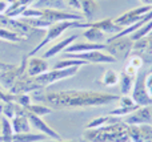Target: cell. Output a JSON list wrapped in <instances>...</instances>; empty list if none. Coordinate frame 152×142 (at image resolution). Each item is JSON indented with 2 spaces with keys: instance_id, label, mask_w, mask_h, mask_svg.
Returning a JSON list of instances; mask_svg holds the SVG:
<instances>
[{
  "instance_id": "1",
  "label": "cell",
  "mask_w": 152,
  "mask_h": 142,
  "mask_svg": "<svg viewBox=\"0 0 152 142\" xmlns=\"http://www.w3.org/2000/svg\"><path fill=\"white\" fill-rule=\"evenodd\" d=\"M42 90V89H40ZM40 90L32 93L36 102H43L55 110H67V109H84L105 106L120 98V96L96 90H61V92L42 93Z\"/></svg>"
},
{
  "instance_id": "2",
  "label": "cell",
  "mask_w": 152,
  "mask_h": 142,
  "mask_svg": "<svg viewBox=\"0 0 152 142\" xmlns=\"http://www.w3.org/2000/svg\"><path fill=\"white\" fill-rule=\"evenodd\" d=\"M127 130L128 125L124 121H119L96 129H86L83 140L86 142H131Z\"/></svg>"
},
{
  "instance_id": "3",
  "label": "cell",
  "mask_w": 152,
  "mask_h": 142,
  "mask_svg": "<svg viewBox=\"0 0 152 142\" xmlns=\"http://www.w3.org/2000/svg\"><path fill=\"white\" fill-rule=\"evenodd\" d=\"M74 28H80V29H87L88 28V21H60V23H55L51 27H48L45 31V36L42 39V41L27 55V57H32L39 52L42 48H44L48 43L53 41V40L59 39L67 29H74Z\"/></svg>"
},
{
  "instance_id": "4",
  "label": "cell",
  "mask_w": 152,
  "mask_h": 142,
  "mask_svg": "<svg viewBox=\"0 0 152 142\" xmlns=\"http://www.w3.org/2000/svg\"><path fill=\"white\" fill-rule=\"evenodd\" d=\"M105 44H107L105 47L107 53L116 58V61L127 60L132 53V47H134V41L129 36H123L119 39H107Z\"/></svg>"
},
{
  "instance_id": "5",
  "label": "cell",
  "mask_w": 152,
  "mask_h": 142,
  "mask_svg": "<svg viewBox=\"0 0 152 142\" xmlns=\"http://www.w3.org/2000/svg\"><path fill=\"white\" fill-rule=\"evenodd\" d=\"M145 76H147V72L140 69V71L137 72L136 77H135L134 88H132V90H131L132 100L139 106H151L152 105V97L150 96V93H148L147 85H145Z\"/></svg>"
},
{
  "instance_id": "6",
  "label": "cell",
  "mask_w": 152,
  "mask_h": 142,
  "mask_svg": "<svg viewBox=\"0 0 152 142\" xmlns=\"http://www.w3.org/2000/svg\"><path fill=\"white\" fill-rule=\"evenodd\" d=\"M77 72H79V66H71V68H64V69H52V71H47L45 73L35 77V80L43 88H45L48 85H52L58 81H61V80L69 79V77L75 76Z\"/></svg>"
},
{
  "instance_id": "7",
  "label": "cell",
  "mask_w": 152,
  "mask_h": 142,
  "mask_svg": "<svg viewBox=\"0 0 152 142\" xmlns=\"http://www.w3.org/2000/svg\"><path fill=\"white\" fill-rule=\"evenodd\" d=\"M27 61H28V57H27V56H23V58H21L19 65H13L12 68L7 69V71L0 72V85H1V88L5 90V92H8V90L13 86L16 80L26 73Z\"/></svg>"
},
{
  "instance_id": "8",
  "label": "cell",
  "mask_w": 152,
  "mask_h": 142,
  "mask_svg": "<svg viewBox=\"0 0 152 142\" xmlns=\"http://www.w3.org/2000/svg\"><path fill=\"white\" fill-rule=\"evenodd\" d=\"M64 58H77V60H83L88 64H111V63H118L116 58H113L107 52H102V50H89V52L83 53H63Z\"/></svg>"
},
{
  "instance_id": "9",
  "label": "cell",
  "mask_w": 152,
  "mask_h": 142,
  "mask_svg": "<svg viewBox=\"0 0 152 142\" xmlns=\"http://www.w3.org/2000/svg\"><path fill=\"white\" fill-rule=\"evenodd\" d=\"M152 9V5H140L137 8H134V9H129L127 12H124L123 15L118 16L116 19H113L115 24H118L121 28H126V27H129L132 24L137 23V21L143 20L144 16L147 15L148 12Z\"/></svg>"
},
{
  "instance_id": "10",
  "label": "cell",
  "mask_w": 152,
  "mask_h": 142,
  "mask_svg": "<svg viewBox=\"0 0 152 142\" xmlns=\"http://www.w3.org/2000/svg\"><path fill=\"white\" fill-rule=\"evenodd\" d=\"M40 89H43V86L35 80V77H29L24 73L23 76H20L16 80L13 86L8 92L13 96H18V94H24V93H27V94L28 93H34Z\"/></svg>"
},
{
  "instance_id": "11",
  "label": "cell",
  "mask_w": 152,
  "mask_h": 142,
  "mask_svg": "<svg viewBox=\"0 0 152 142\" xmlns=\"http://www.w3.org/2000/svg\"><path fill=\"white\" fill-rule=\"evenodd\" d=\"M127 125H152V109L151 106H139L135 112L126 116L123 120Z\"/></svg>"
},
{
  "instance_id": "12",
  "label": "cell",
  "mask_w": 152,
  "mask_h": 142,
  "mask_svg": "<svg viewBox=\"0 0 152 142\" xmlns=\"http://www.w3.org/2000/svg\"><path fill=\"white\" fill-rule=\"evenodd\" d=\"M26 116H27V118H28L29 124H31L35 129L39 130L42 134H45L48 138H52V140H55V141L60 140V134H59L56 130H53L52 128H51L50 125H48L47 122L42 118V117L36 116V114L29 113L27 109H26Z\"/></svg>"
},
{
  "instance_id": "13",
  "label": "cell",
  "mask_w": 152,
  "mask_h": 142,
  "mask_svg": "<svg viewBox=\"0 0 152 142\" xmlns=\"http://www.w3.org/2000/svg\"><path fill=\"white\" fill-rule=\"evenodd\" d=\"M48 71V63L43 57H28L26 74L29 77H37Z\"/></svg>"
},
{
  "instance_id": "14",
  "label": "cell",
  "mask_w": 152,
  "mask_h": 142,
  "mask_svg": "<svg viewBox=\"0 0 152 142\" xmlns=\"http://www.w3.org/2000/svg\"><path fill=\"white\" fill-rule=\"evenodd\" d=\"M10 7H8L5 16L12 19H19L21 17L23 12L27 9L28 7H31L36 0H7Z\"/></svg>"
},
{
  "instance_id": "15",
  "label": "cell",
  "mask_w": 152,
  "mask_h": 142,
  "mask_svg": "<svg viewBox=\"0 0 152 142\" xmlns=\"http://www.w3.org/2000/svg\"><path fill=\"white\" fill-rule=\"evenodd\" d=\"M88 28H97L100 31H103L104 33H111L113 35L119 33L121 31V27H119L118 24H115L113 19H103V20H97V21H88Z\"/></svg>"
},
{
  "instance_id": "16",
  "label": "cell",
  "mask_w": 152,
  "mask_h": 142,
  "mask_svg": "<svg viewBox=\"0 0 152 142\" xmlns=\"http://www.w3.org/2000/svg\"><path fill=\"white\" fill-rule=\"evenodd\" d=\"M107 44H99V43H74L66 48L63 53H83L89 50H105Z\"/></svg>"
},
{
  "instance_id": "17",
  "label": "cell",
  "mask_w": 152,
  "mask_h": 142,
  "mask_svg": "<svg viewBox=\"0 0 152 142\" xmlns=\"http://www.w3.org/2000/svg\"><path fill=\"white\" fill-rule=\"evenodd\" d=\"M79 37V35H71L69 37H66V39L60 40L59 43H56L53 47H51L50 49H47L44 52V55H43V58H51V57H55L56 55H59V53L64 52L66 50L67 47H69L71 44H74V43L76 41V39Z\"/></svg>"
},
{
  "instance_id": "18",
  "label": "cell",
  "mask_w": 152,
  "mask_h": 142,
  "mask_svg": "<svg viewBox=\"0 0 152 142\" xmlns=\"http://www.w3.org/2000/svg\"><path fill=\"white\" fill-rule=\"evenodd\" d=\"M11 125H12L13 134L27 133V132H29V129H31V124H29L26 113L20 114V116H15L12 120H11Z\"/></svg>"
},
{
  "instance_id": "19",
  "label": "cell",
  "mask_w": 152,
  "mask_h": 142,
  "mask_svg": "<svg viewBox=\"0 0 152 142\" xmlns=\"http://www.w3.org/2000/svg\"><path fill=\"white\" fill-rule=\"evenodd\" d=\"M34 8L37 9H58V11H66L67 5L64 0H36L32 4Z\"/></svg>"
},
{
  "instance_id": "20",
  "label": "cell",
  "mask_w": 152,
  "mask_h": 142,
  "mask_svg": "<svg viewBox=\"0 0 152 142\" xmlns=\"http://www.w3.org/2000/svg\"><path fill=\"white\" fill-rule=\"evenodd\" d=\"M119 121H123V118L120 117H115V116H100V117H96L94 118L92 121H89L88 124L86 125V129H96V128H100V126H105V125H111V124H116Z\"/></svg>"
},
{
  "instance_id": "21",
  "label": "cell",
  "mask_w": 152,
  "mask_h": 142,
  "mask_svg": "<svg viewBox=\"0 0 152 142\" xmlns=\"http://www.w3.org/2000/svg\"><path fill=\"white\" fill-rule=\"evenodd\" d=\"M48 137L45 134L42 133H20V134H13L12 136V142H42V141H47Z\"/></svg>"
},
{
  "instance_id": "22",
  "label": "cell",
  "mask_w": 152,
  "mask_h": 142,
  "mask_svg": "<svg viewBox=\"0 0 152 142\" xmlns=\"http://www.w3.org/2000/svg\"><path fill=\"white\" fill-rule=\"evenodd\" d=\"M0 142H12V125H11V120L5 118L4 116H0Z\"/></svg>"
},
{
  "instance_id": "23",
  "label": "cell",
  "mask_w": 152,
  "mask_h": 142,
  "mask_svg": "<svg viewBox=\"0 0 152 142\" xmlns=\"http://www.w3.org/2000/svg\"><path fill=\"white\" fill-rule=\"evenodd\" d=\"M80 1V9L83 12L84 20L91 21V19L94 17L95 12L97 9V4L95 0H79Z\"/></svg>"
},
{
  "instance_id": "24",
  "label": "cell",
  "mask_w": 152,
  "mask_h": 142,
  "mask_svg": "<svg viewBox=\"0 0 152 142\" xmlns=\"http://www.w3.org/2000/svg\"><path fill=\"white\" fill-rule=\"evenodd\" d=\"M134 82L135 77L127 74L124 71L119 74V85H120V92L123 93V96H128L131 93L132 88H134Z\"/></svg>"
},
{
  "instance_id": "25",
  "label": "cell",
  "mask_w": 152,
  "mask_h": 142,
  "mask_svg": "<svg viewBox=\"0 0 152 142\" xmlns=\"http://www.w3.org/2000/svg\"><path fill=\"white\" fill-rule=\"evenodd\" d=\"M83 37L89 40V43H99V44H103V40H107L105 33L97 28H87L83 32Z\"/></svg>"
},
{
  "instance_id": "26",
  "label": "cell",
  "mask_w": 152,
  "mask_h": 142,
  "mask_svg": "<svg viewBox=\"0 0 152 142\" xmlns=\"http://www.w3.org/2000/svg\"><path fill=\"white\" fill-rule=\"evenodd\" d=\"M0 40L8 41V43H21L26 40V37L20 36L16 32L10 31V29L4 28V27H0Z\"/></svg>"
},
{
  "instance_id": "27",
  "label": "cell",
  "mask_w": 152,
  "mask_h": 142,
  "mask_svg": "<svg viewBox=\"0 0 152 142\" xmlns=\"http://www.w3.org/2000/svg\"><path fill=\"white\" fill-rule=\"evenodd\" d=\"M26 109L29 112V113L36 114V116H39V117L47 116V114L52 113V109H51L50 106H47L45 104H37V102L36 104H29Z\"/></svg>"
},
{
  "instance_id": "28",
  "label": "cell",
  "mask_w": 152,
  "mask_h": 142,
  "mask_svg": "<svg viewBox=\"0 0 152 142\" xmlns=\"http://www.w3.org/2000/svg\"><path fill=\"white\" fill-rule=\"evenodd\" d=\"M88 65V63L83 60H77V58H63L59 63L55 64V68L53 69H64V68H71V66H84Z\"/></svg>"
},
{
  "instance_id": "29",
  "label": "cell",
  "mask_w": 152,
  "mask_h": 142,
  "mask_svg": "<svg viewBox=\"0 0 152 142\" xmlns=\"http://www.w3.org/2000/svg\"><path fill=\"white\" fill-rule=\"evenodd\" d=\"M151 31H152V20L148 21L147 24H144L143 27H140V28L137 29V31H135L129 37H131L132 41H136V40L143 39V37L148 36V35L151 33Z\"/></svg>"
},
{
  "instance_id": "30",
  "label": "cell",
  "mask_w": 152,
  "mask_h": 142,
  "mask_svg": "<svg viewBox=\"0 0 152 142\" xmlns=\"http://www.w3.org/2000/svg\"><path fill=\"white\" fill-rule=\"evenodd\" d=\"M103 84L105 86H115L119 84V74L112 69L105 71L104 76H103Z\"/></svg>"
},
{
  "instance_id": "31",
  "label": "cell",
  "mask_w": 152,
  "mask_h": 142,
  "mask_svg": "<svg viewBox=\"0 0 152 142\" xmlns=\"http://www.w3.org/2000/svg\"><path fill=\"white\" fill-rule=\"evenodd\" d=\"M137 108H139V105H134V106H118L116 109H112L110 114H111V116H115V117H120V118H123V117L131 114L132 112H135Z\"/></svg>"
},
{
  "instance_id": "32",
  "label": "cell",
  "mask_w": 152,
  "mask_h": 142,
  "mask_svg": "<svg viewBox=\"0 0 152 142\" xmlns=\"http://www.w3.org/2000/svg\"><path fill=\"white\" fill-rule=\"evenodd\" d=\"M128 137L131 142H143L142 137V132H140V128L137 125H128Z\"/></svg>"
},
{
  "instance_id": "33",
  "label": "cell",
  "mask_w": 152,
  "mask_h": 142,
  "mask_svg": "<svg viewBox=\"0 0 152 142\" xmlns=\"http://www.w3.org/2000/svg\"><path fill=\"white\" fill-rule=\"evenodd\" d=\"M1 116H4L5 118H8V120H12L13 117H15V102H13V101L4 102Z\"/></svg>"
},
{
  "instance_id": "34",
  "label": "cell",
  "mask_w": 152,
  "mask_h": 142,
  "mask_svg": "<svg viewBox=\"0 0 152 142\" xmlns=\"http://www.w3.org/2000/svg\"><path fill=\"white\" fill-rule=\"evenodd\" d=\"M129 65H132L135 69H137V71H140V69H143V66H144V61H143V58L140 57L139 55H135V53H131L128 57V63Z\"/></svg>"
},
{
  "instance_id": "35",
  "label": "cell",
  "mask_w": 152,
  "mask_h": 142,
  "mask_svg": "<svg viewBox=\"0 0 152 142\" xmlns=\"http://www.w3.org/2000/svg\"><path fill=\"white\" fill-rule=\"evenodd\" d=\"M31 101H32L31 96H28L27 93H24V94L15 96V100H13V102L18 104V105H20V106H23V108H27L29 104H32Z\"/></svg>"
},
{
  "instance_id": "36",
  "label": "cell",
  "mask_w": 152,
  "mask_h": 142,
  "mask_svg": "<svg viewBox=\"0 0 152 142\" xmlns=\"http://www.w3.org/2000/svg\"><path fill=\"white\" fill-rule=\"evenodd\" d=\"M143 142H152V125H139Z\"/></svg>"
},
{
  "instance_id": "37",
  "label": "cell",
  "mask_w": 152,
  "mask_h": 142,
  "mask_svg": "<svg viewBox=\"0 0 152 142\" xmlns=\"http://www.w3.org/2000/svg\"><path fill=\"white\" fill-rule=\"evenodd\" d=\"M118 102H119V106H134V105H137V104H135V101L132 100L131 96H121V97L118 100Z\"/></svg>"
},
{
  "instance_id": "38",
  "label": "cell",
  "mask_w": 152,
  "mask_h": 142,
  "mask_svg": "<svg viewBox=\"0 0 152 142\" xmlns=\"http://www.w3.org/2000/svg\"><path fill=\"white\" fill-rule=\"evenodd\" d=\"M13 100H15V96L11 94L10 92H5L4 89H0V101L8 102V101H13Z\"/></svg>"
},
{
  "instance_id": "39",
  "label": "cell",
  "mask_w": 152,
  "mask_h": 142,
  "mask_svg": "<svg viewBox=\"0 0 152 142\" xmlns=\"http://www.w3.org/2000/svg\"><path fill=\"white\" fill-rule=\"evenodd\" d=\"M145 85H147L148 93H150V96L152 97V72H147V76H145Z\"/></svg>"
},
{
  "instance_id": "40",
  "label": "cell",
  "mask_w": 152,
  "mask_h": 142,
  "mask_svg": "<svg viewBox=\"0 0 152 142\" xmlns=\"http://www.w3.org/2000/svg\"><path fill=\"white\" fill-rule=\"evenodd\" d=\"M67 7L72 8V9H80V1L79 0H64Z\"/></svg>"
},
{
  "instance_id": "41",
  "label": "cell",
  "mask_w": 152,
  "mask_h": 142,
  "mask_svg": "<svg viewBox=\"0 0 152 142\" xmlns=\"http://www.w3.org/2000/svg\"><path fill=\"white\" fill-rule=\"evenodd\" d=\"M8 7H10V4L7 0H0V15H5Z\"/></svg>"
},
{
  "instance_id": "42",
  "label": "cell",
  "mask_w": 152,
  "mask_h": 142,
  "mask_svg": "<svg viewBox=\"0 0 152 142\" xmlns=\"http://www.w3.org/2000/svg\"><path fill=\"white\" fill-rule=\"evenodd\" d=\"M15 64H8V63H4V61H0V72L1 71H7V69L12 68Z\"/></svg>"
},
{
  "instance_id": "43",
  "label": "cell",
  "mask_w": 152,
  "mask_h": 142,
  "mask_svg": "<svg viewBox=\"0 0 152 142\" xmlns=\"http://www.w3.org/2000/svg\"><path fill=\"white\" fill-rule=\"evenodd\" d=\"M143 5H152V0H140Z\"/></svg>"
},
{
  "instance_id": "44",
  "label": "cell",
  "mask_w": 152,
  "mask_h": 142,
  "mask_svg": "<svg viewBox=\"0 0 152 142\" xmlns=\"http://www.w3.org/2000/svg\"><path fill=\"white\" fill-rule=\"evenodd\" d=\"M3 105H4V102L0 101V116H1V113H3Z\"/></svg>"
},
{
  "instance_id": "45",
  "label": "cell",
  "mask_w": 152,
  "mask_h": 142,
  "mask_svg": "<svg viewBox=\"0 0 152 142\" xmlns=\"http://www.w3.org/2000/svg\"><path fill=\"white\" fill-rule=\"evenodd\" d=\"M50 142H75V141H64V140H58V141H50Z\"/></svg>"
},
{
  "instance_id": "46",
  "label": "cell",
  "mask_w": 152,
  "mask_h": 142,
  "mask_svg": "<svg viewBox=\"0 0 152 142\" xmlns=\"http://www.w3.org/2000/svg\"><path fill=\"white\" fill-rule=\"evenodd\" d=\"M150 35H152V31H151V33H150Z\"/></svg>"
},
{
  "instance_id": "47",
  "label": "cell",
  "mask_w": 152,
  "mask_h": 142,
  "mask_svg": "<svg viewBox=\"0 0 152 142\" xmlns=\"http://www.w3.org/2000/svg\"><path fill=\"white\" fill-rule=\"evenodd\" d=\"M151 109H152V105H151Z\"/></svg>"
},
{
  "instance_id": "48",
  "label": "cell",
  "mask_w": 152,
  "mask_h": 142,
  "mask_svg": "<svg viewBox=\"0 0 152 142\" xmlns=\"http://www.w3.org/2000/svg\"><path fill=\"white\" fill-rule=\"evenodd\" d=\"M0 128H1V125H0Z\"/></svg>"
}]
</instances>
